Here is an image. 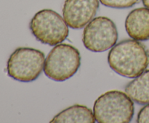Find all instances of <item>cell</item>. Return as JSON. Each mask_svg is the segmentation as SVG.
<instances>
[{
	"label": "cell",
	"mask_w": 149,
	"mask_h": 123,
	"mask_svg": "<svg viewBox=\"0 0 149 123\" xmlns=\"http://www.w3.org/2000/svg\"><path fill=\"white\" fill-rule=\"evenodd\" d=\"M45 62V54L41 51L19 47L11 54L7 61V75L15 80L31 82L37 79L44 70Z\"/></svg>",
	"instance_id": "obj_4"
},
{
	"label": "cell",
	"mask_w": 149,
	"mask_h": 123,
	"mask_svg": "<svg viewBox=\"0 0 149 123\" xmlns=\"http://www.w3.org/2000/svg\"><path fill=\"white\" fill-rule=\"evenodd\" d=\"M125 28L129 36L137 41L149 39V9L140 7L132 10L125 20Z\"/></svg>",
	"instance_id": "obj_8"
},
{
	"label": "cell",
	"mask_w": 149,
	"mask_h": 123,
	"mask_svg": "<svg viewBox=\"0 0 149 123\" xmlns=\"http://www.w3.org/2000/svg\"><path fill=\"white\" fill-rule=\"evenodd\" d=\"M99 0H65L63 16L68 27L80 29L93 19L99 9Z\"/></svg>",
	"instance_id": "obj_7"
},
{
	"label": "cell",
	"mask_w": 149,
	"mask_h": 123,
	"mask_svg": "<svg viewBox=\"0 0 149 123\" xmlns=\"http://www.w3.org/2000/svg\"><path fill=\"white\" fill-rule=\"evenodd\" d=\"M125 91L137 104H149V69L130 81L126 85Z\"/></svg>",
	"instance_id": "obj_10"
},
{
	"label": "cell",
	"mask_w": 149,
	"mask_h": 123,
	"mask_svg": "<svg viewBox=\"0 0 149 123\" xmlns=\"http://www.w3.org/2000/svg\"><path fill=\"white\" fill-rule=\"evenodd\" d=\"M142 1L143 5L149 9V0H142Z\"/></svg>",
	"instance_id": "obj_13"
},
{
	"label": "cell",
	"mask_w": 149,
	"mask_h": 123,
	"mask_svg": "<svg viewBox=\"0 0 149 123\" xmlns=\"http://www.w3.org/2000/svg\"><path fill=\"white\" fill-rule=\"evenodd\" d=\"M110 67L122 76L135 78L144 72L149 65L146 48L135 39H125L116 43L108 56Z\"/></svg>",
	"instance_id": "obj_1"
},
{
	"label": "cell",
	"mask_w": 149,
	"mask_h": 123,
	"mask_svg": "<svg viewBox=\"0 0 149 123\" xmlns=\"http://www.w3.org/2000/svg\"><path fill=\"white\" fill-rule=\"evenodd\" d=\"M95 122L94 113L90 108L84 105L76 104L58 113L50 122L94 123Z\"/></svg>",
	"instance_id": "obj_9"
},
{
	"label": "cell",
	"mask_w": 149,
	"mask_h": 123,
	"mask_svg": "<svg viewBox=\"0 0 149 123\" xmlns=\"http://www.w3.org/2000/svg\"><path fill=\"white\" fill-rule=\"evenodd\" d=\"M103 5L115 9H127L133 7L139 0H99Z\"/></svg>",
	"instance_id": "obj_11"
},
{
	"label": "cell",
	"mask_w": 149,
	"mask_h": 123,
	"mask_svg": "<svg viewBox=\"0 0 149 123\" xmlns=\"http://www.w3.org/2000/svg\"><path fill=\"white\" fill-rule=\"evenodd\" d=\"M137 122L149 123V104L143 107L138 112Z\"/></svg>",
	"instance_id": "obj_12"
},
{
	"label": "cell",
	"mask_w": 149,
	"mask_h": 123,
	"mask_svg": "<svg viewBox=\"0 0 149 123\" xmlns=\"http://www.w3.org/2000/svg\"><path fill=\"white\" fill-rule=\"evenodd\" d=\"M132 98L122 91L113 90L100 95L95 101L93 113L97 122L128 123L134 116Z\"/></svg>",
	"instance_id": "obj_2"
},
{
	"label": "cell",
	"mask_w": 149,
	"mask_h": 123,
	"mask_svg": "<svg viewBox=\"0 0 149 123\" xmlns=\"http://www.w3.org/2000/svg\"><path fill=\"white\" fill-rule=\"evenodd\" d=\"M81 65L78 49L68 43H59L49 52L45 59V75L55 81L66 80L74 76Z\"/></svg>",
	"instance_id": "obj_3"
},
{
	"label": "cell",
	"mask_w": 149,
	"mask_h": 123,
	"mask_svg": "<svg viewBox=\"0 0 149 123\" xmlns=\"http://www.w3.org/2000/svg\"><path fill=\"white\" fill-rule=\"evenodd\" d=\"M118 40L116 24L110 18L100 16L93 18L83 31L82 42L91 52H103L111 49Z\"/></svg>",
	"instance_id": "obj_6"
},
{
	"label": "cell",
	"mask_w": 149,
	"mask_h": 123,
	"mask_svg": "<svg viewBox=\"0 0 149 123\" xmlns=\"http://www.w3.org/2000/svg\"><path fill=\"white\" fill-rule=\"evenodd\" d=\"M29 27L36 40L49 46L62 43L69 33L63 17L49 9L36 12L30 21Z\"/></svg>",
	"instance_id": "obj_5"
}]
</instances>
